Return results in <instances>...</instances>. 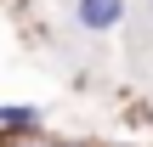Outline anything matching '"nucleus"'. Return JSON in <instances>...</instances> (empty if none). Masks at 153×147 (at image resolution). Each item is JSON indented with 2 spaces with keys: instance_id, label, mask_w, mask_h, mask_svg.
<instances>
[{
  "instance_id": "nucleus-1",
  "label": "nucleus",
  "mask_w": 153,
  "mask_h": 147,
  "mask_svg": "<svg viewBox=\"0 0 153 147\" xmlns=\"http://www.w3.org/2000/svg\"><path fill=\"white\" fill-rule=\"evenodd\" d=\"M125 23V0H74V28L79 34H114Z\"/></svg>"
},
{
  "instance_id": "nucleus-2",
  "label": "nucleus",
  "mask_w": 153,
  "mask_h": 147,
  "mask_svg": "<svg viewBox=\"0 0 153 147\" xmlns=\"http://www.w3.org/2000/svg\"><path fill=\"white\" fill-rule=\"evenodd\" d=\"M0 125H11V130H28V125H40V108H23V102H0Z\"/></svg>"
},
{
  "instance_id": "nucleus-3",
  "label": "nucleus",
  "mask_w": 153,
  "mask_h": 147,
  "mask_svg": "<svg viewBox=\"0 0 153 147\" xmlns=\"http://www.w3.org/2000/svg\"><path fill=\"white\" fill-rule=\"evenodd\" d=\"M142 6H153V0H142Z\"/></svg>"
}]
</instances>
